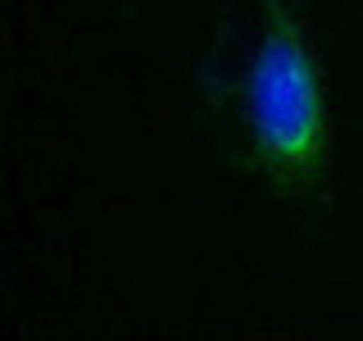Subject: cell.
Segmentation results:
<instances>
[{
  "mask_svg": "<svg viewBox=\"0 0 363 341\" xmlns=\"http://www.w3.org/2000/svg\"><path fill=\"white\" fill-rule=\"evenodd\" d=\"M245 168L277 200H318L332 173V91L295 0H259V37L236 82Z\"/></svg>",
  "mask_w": 363,
  "mask_h": 341,
  "instance_id": "1",
  "label": "cell"
}]
</instances>
